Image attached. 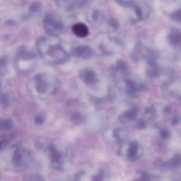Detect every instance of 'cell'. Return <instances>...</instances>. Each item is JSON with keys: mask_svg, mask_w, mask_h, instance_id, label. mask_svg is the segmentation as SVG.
Returning <instances> with one entry per match:
<instances>
[{"mask_svg": "<svg viewBox=\"0 0 181 181\" xmlns=\"http://www.w3.org/2000/svg\"><path fill=\"white\" fill-rule=\"evenodd\" d=\"M35 90L40 97L49 98L55 95L60 88V82L53 75L43 73L37 75L34 78Z\"/></svg>", "mask_w": 181, "mask_h": 181, "instance_id": "1", "label": "cell"}, {"mask_svg": "<svg viewBox=\"0 0 181 181\" xmlns=\"http://www.w3.org/2000/svg\"><path fill=\"white\" fill-rule=\"evenodd\" d=\"M38 50L42 58L53 64H62L70 59V55L59 45H41Z\"/></svg>", "mask_w": 181, "mask_h": 181, "instance_id": "2", "label": "cell"}, {"mask_svg": "<svg viewBox=\"0 0 181 181\" xmlns=\"http://www.w3.org/2000/svg\"><path fill=\"white\" fill-rule=\"evenodd\" d=\"M79 77L87 85H93L97 81L96 73L90 68H85L81 70L79 73Z\"/></svg>", "mask_w": 181, "mask_h": 181, "instance_id": "3", "label": "cell"}, {"mask_svg": "<svg viewBox=\"0 0 181 181\" xmlns=\"http://www.w3.org/2000/svg\"><path fill=\"white\" fill-rule=\"evenodd\" d=\"M72 55L76 58L88 59L94 56V52L88 47H79L72 50Z\"/></svg>", "mask_w": 181, "mask_h": 181, "instance_id": "4", "label": "cell"}, {"mask_svg": "<svg viewBox=\"0 0 181 181\" xmlns=\"http://www.w3.org/2000/svg\"><path fill=\"white\" fill-rule=\"evenodd\" d=\"M72 30L73 33L78 37H86L89 34L88 27L82 23L75 24L72 27Z\"/></svg>", "mask_w": 181, "mask_h": 181, "instance_id": "5", "label": "cell"}, {"mask_svg": "<svg viewBox=\"0 0 181 181\" xmlns=\"http://www.w3.org/2000/svg\"><path fill=\"white\" fill-rule=\"evenodd\" d=\"M49 150L51 152V157L53 165L56 164L58 166L60 164L61 160V155L58 151L56 149V147L53 144H51L49 147Z\"/></svg>", "mask_w": 181, "mask_h": 181, "instance_id": "6", "label": "cell"}, {"mask_svg": "<svg viewBox=\"0 0 181 181\" xmlns=\"http://www.w3.org/2000/svg\"><path fill=\"white\" fill-rule=\"evenodd\" d=\"M181 157L179 155L175 156L169 162H165L163 166L166 167H177L181 164Z\"/></svg>", "mask_w": 181, "mask_h": 181, "instance_id": "7", "label": "cell"}, {"mask_svg": "<svg viewBox=\"0 0 181 181\" xmlns=\"http://www.w3.org/2000/svg\"><path fill=\"white\" fill-rule=\"evenodd\" d=\"M21 158H22V156H21V152L19 149H16L14 151L13 155V162L18 164H19L20 160H21Z\"/></svg>", "mask_w": 181, "mask_h": 181, "instance_id": "8", "label": "cell"}, {"mask_svg": "<svg viewBox=\"0 0 181 181\" xmlns=\"http://www.w3.org/2000/svg\"><path fill=\"white\" fill-rule=\"evenodd\" d=\"M13 127V122L9 120H7L1 122V128L2 129H10Z\"/></svg>", "mask_w": 181, "mask_h": 181, "instance_id": "9", "label": "cell"}, {"mask_svg": "<svg viewBox=\"0 0 181 181\" xmlns=\"http://www.w3.org/2000/svg\"><path fill=\"white\" fill-rule=\"evenodd\" d=\"M172 18L178 21H181V10L174 12L172 14Z\"/></svg>", "mask_w": 181, "mask_h": 181, "instance_id": "10", "label": "cell"}, {"mask_svg": "<svg viewBox=\"0 0 181 181\" xmlns=\"http://www.w3.org/2000/svg\"><path fill=\"white\" fill-rule=\"evenodd\" d=\"M137 148L135 146L131 147L128 151V156L130 157H131L132 156L135 155L136 153H137Z\"/></svg>", "mask_w": 181, "mask_h": 181, "instance_id": "11", "label": "cell"}, {"mask_svg": "<svg viewBox=\"0 0 181 181\" xmlns=\"http://www.w3.org/2000/svg\"><path fill=\"white\" fill-rule=\"evenodd\" d=\"M44 118L42 115H38L35 117V122L37 124H39V125L42 124V123H44Z\"/></svg>", "mask_w": 181, "mask_h": 181, "instance_id": "12", "label": "cell"}, {"mask_svg": "<svg viewBox=\"0 0 181 181\" xmlns=\"http://www.w3.org/2000/svg\"><path fill=\"white\" fill-rule=\"evenodd\" d=\"M140 179L142 181H149L150 180V175L147 173H142Z\"/></svg>", "mask_w": 181, "mask_h": 181, "instance_id": "13", "label": "cell"}, {"mask_svg": "<svg viewBox=\"0 0 181 181\" xmlns=\"http://www.w3.org/2000/svg\"><path fill=\"white\" fill-rule=\"evenodd\" d=\"M102 174H99L98 175H96L93 177V179L91 181H102Z\"/></svg>", "mask_w": 181, "mask_h": 181, "instance_id": "14", "label": "cell"}, {"mask_svg": "<svg viewBox=\"0 0 181 181\" xmlns=\"http://www.w3.org/2000/svg\"><path fill=\"white\" fill-rule=\"evenodd\" d=\"M84 174V173H82V172L77 173V174H76V180H78V179H79L80 177H82V175Z\"/></svg>", "mask_w": 181, "mask_h": 181, "instance_id": "15", "label": "cell"}]
</instances>
